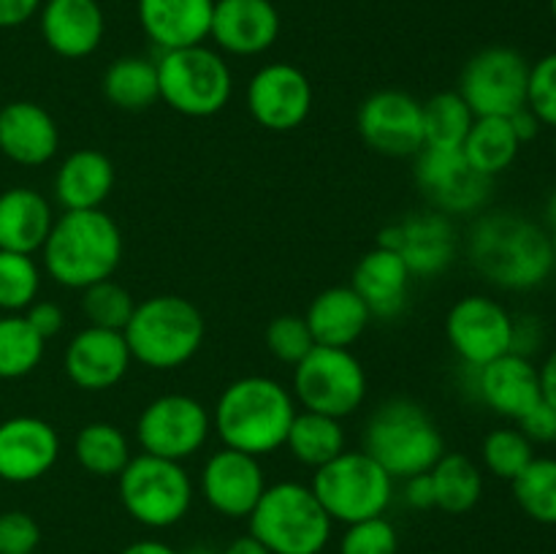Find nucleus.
Masks as SVG:
<instances>
[{"label":"nucleus","mask_w":556,"mask_h":554,"mask_svg":"<svg viewBox=\"0 0 556 554\" xmlns=\"http://www.w3.org/2000/svg\"><path fill=\"white\" fill-rule=\"evenodd\" d=\"M472 269L503 291H532L554 269L548 234L530 217L508 210L481 212L467 234Z\"/></svg>","instance_id":"1"},{"label":"nucleus","mask_w":556,"mask_h":554,"mask_svg":"<svg viewBox=\"0 0 556 554\" xmlns=\"http://www.w3.org/2000/svg\"><path fill=\"white\" fill-rule=\"evenodd\" d=\"M299 407L293 391L269 375L231 380L212 407V429L226 449L269 456L286 445Z\"/></svg>","instance_id":"2"},{"label":"nucleus","mask_w":556,"mask_h":554,"mask_svg":"<svg viewBox=\"0 0 556 554\" xmlns=\"http://www.w3.org/2000/svg\"><path fill=\"white\" fill-rule=\"evenodd\" d=\"M123 250V231L109 212L71 210L54 217L41 248L43 272L68 291H85L117 272Z\"/></svg>","instance_id":"3"},{"label":"nucleus","mask_w":556,"mask_h":554,"mask_svg":"<svg viewBox=\"0 0 556 554\" xmlns=\"http://www.w3.org/2000/svg\"><path fill=\"white\" fill-rule=\"evenodd\" d=\"M364 451L394 481L429 473L445 454V438L432 413L416 400L391 396L364 424Z\"/></svg>","instance_id":"4"},{"label":"nucleus","mask_w":556,"mask_h":554,"mask_svg":"<svg viewBox=\"0 0 556 554\" xmlns=\"http://www.w3.org/2000/svg\"><path fill=\"white\" fill-rule=\"evenodd\" d=\"M134 362L155 373H172L195 358L204 345V315L190 299L157 293L136 304L123 329Z\"/></svg>","instance_id":"5"},{"label":"nucleus","mask_w":556,"mask_h":554,"mask_svg":"<svg viewBox=\"0 0 556 554\" xmlns=\"http://www.w3.org/2000/svg\"><path fill=\"white\" fill-rule=\"evenodd\" d=\"M250 519V536L271 554H320L331 541V516L313 489L299 481L266 487Z\"/></svg>","instance_id":"6"},{"label":"nucleus","mask_w":556,"mask_h":554,"mask_svg":"<svg viewBox=\"0 0 556 554\" xmlns=\"http://www.w3.org/2000/svg\"><path fill=\"white\" fill-rule=\"evenodd\" d=\"M157 85L161 101L182 117H215L233 96V74L220 52L204 47H185L161 52Z\"/></svg>","instance_id":"7"},{"label":"nucleus","mask_w":556,"mask_h":554,"mask_svg":"<svg viewBox=\"0 0 556 554\" xmlns=\"http://www.w3.org/2000/svg\"><path fill=\"white\" fill-rule=\"evenodd\" d=\"M125 514L150 530L179 525L193 508L195 487L182 462L139 454L117 476Z\"/></svg>","instance_id":"8"},{"label":"nucleus","mask_w":556,"mask_h":554,"mask_svg":"<svg viewBox=\"0 0 556 554\" xmlns=\"http://www.w3.org/2000/svg\"><path fill=\"white\" fill-rule=\"evenodd\" d=\"M309 489L331 521H353L383 516L394 500V478L364 449H345L329 465L318 467Z\"/></svg>","instance_id":"9"},{"label":"nucleus","mask_w":556,"mask_h":554,"mask_svg":"<svg viewBox=\"0 0 556 554\" xmlns=\"http://www.w3.org/2000/svg\"><path fill=\"white\" fill-rule=\"evenodd\" d=\"M367 369L351 348L315 345L293 367V400L302 411L348 418L367 400Z\"/></svg>","instance_id":"10"},{"label":"nucleus","mask_w":556,"mask_h":554,"mask_svg":"<svg viewBox=\"0 0 556 554\" xmlns=\"http://www.w3.org/2000/svg\"><path fill=\"white\" fill-rule=\"evenodd\" d=\"M212 435V413L190 394H161L141 407L136 418V443L141 454L185 462L199 454Z\"/></svg>","instance_id":"11"},{"label":"nucleus","mask_w":556,"mask_h":554,"mask_svg":"<svg viewBox=\"0 0 556 554\" xmlns=\"http://www.w3.org/2000/svg\"><path fill=\"white\" fill-rule=\"evenodd\" d=\"M530 63L510 47H486L459 74V96L476 117H510L527 106Z\"/></svg>","instance_id":"12"},{"label":"nucleus","mask_w":556,"mask_h":554,"mask_svg":"<svg viewBox=\"0 0 556 554\" xmlns=\"http://www.w3.org/2000/svg\"><path fill=\"white\" fill-rule=\"evenodd\" d=\"M514 315L497 299L470 293L445 315V340L462 364L483 367L514 348Z\"/></svg>","instance_id":"13"},{"label":"nucleus","mask_w":556,"mask_h":554,"mask_svg":"<svg viewBox=\"0 0 556 554\" xmlns=\"http://www.w3.org/2000/svg\"><path fill=\"white\" fill-rule=\"evenodd\" d=\"M416 185L429 210L443 215H481L492 196V179L478 174L462 150L424 147L416 155Z\"/></svg>","instance_id":"14"},{"label":"nucleus","mask_w":556,"mask_h":554,"mask_svg":"<svg viewBox=\"0 0 556 554\" xmlns=\"http://www.w3.org/2000/svg\"><path fill=\"white\" fill-rule=\"evenodd\" d=\"M244 103L261 128L288 134L307 123L313 112V85L296 65L269 63L250 76Z\"/></svg>","instance_id":"15"},{"label":"nucleus","mask_w":556,"mask_h":554,"mask_svg":"<svg viewBox=\"0 0 556 554\" xmlns=\"http://www.w3.org/2000/svg\"><path fill=\"white\" fill-rule=\"evenodd\" d=\"M378 244L394 250L413 277H438L456 261L459 239L454 221L438 210L413 212L380 231Z\"/></svg>","instance_id":"16"},{"label":"nucleus","mask_w":556,"mask_h":554,"mask_svg":"<svg viewBox=\"0 0 556 554\" xmlns=\"http://www.w3.org/2000/svg\"><path fill=\"white\" fill-rule=\"evenodd\" d=\"M356 125L364 144L380 155L407 158L424 150V106L410 92H372L358 106Z\"/></svg>","instance_id":"17"},{"label":"nucleus","mask_w":556,"mask_h":554,"mask_svg":"<svg viewBox=\"0 0 556 554\" xmlns=\"http://www.w3.org/2000/svg\"><path fill=\"white\" fill-rule=\"evenodd\" d=\"M266 473L258 456L223 445L206 456L199 473V492L215 514L226 519H248L266 492Z\"/></svg>","instance_id":"18"},{"label":"nucleus","mask_w":556,"mask_h":554,"mask_svg":"<svg viewBox=\"0 0 556 554\" xmlns=\"http://www.w3.org/2000/svg\"><path fill=\"white\" fill-rule=\"evenodd\" d=\"M130 348L123 331L85 326L71 337L63 353L65 378L81 391H109L130 373Z\"/></svg>","instance_id":"19"},{"label":"nucleus","mask_w":556,"mask_h":554,"mask_svg":"<svg viewBox=\"0 0 556 554\" xmlns=\"http://www.w3.org/2000/svg\"><path fill=\"white\" fill-rule=\"evenodd\" d=\"M58 429L38 416H11L0 421V481L33 483L60 459Z\"/></svg>","instance_id":"20"},{"label":"nucleus","mask_w":556,"mask_h":554,"mask_svg":"<svg viewBox=\"0 0 556 554\" xmlns=\"http://www.w3.org/2000/svg\"><path fill=\"white\" fill-rule=\"evenodd\" d=\"M280 14L271 0H215L210 38L233 58H255L275 47Z\"/></svg>","instance_id":"21"},{"label":"nucleus","mask_w":556,"mask_h":554,"mask_svg":"<svg viewBox=\"0 0 556 554\" xmlns=\"http://www.w3.org/2000/svg\"><path fill=\"white\" fill-rule=\"evenodd\" d=\"M472 375H476L478 400L503 418L519 421L543 400L541 373L530 358L514 351L476 367Z\"/></svg>","instance_id":"22"},{"label":"nucleus","mask_w":556,"mask_h":554,"mask_svg":"<svg viewBox=\"0 0 556 554\" xmlns=\"http://www.w3.org/2000/svg\"><path fill=\"white\" fill-rule=\"evenodd\" d=\"M60 150V128L36 101H11L0 109V152L16 166L36 168Z\"/></svg>","instance_id":"23"},{"label":"nucleus","mask_w":556,"mask_h":554,"mask_svg":"<svg viewBox=\"0 0 556 554\" xmlns=\"http://www.w3.org/2000/svg\"><path fill=\"white\" fill-rule=\"evenodd\" d=\"M38 20L47 47L65 60L90 58L106 33L98 0H47Z\"/></svg>","instance_id":"24"},{"label":"nucleus","mask_w":556,"mask_h":554,"mask_svg":"<svg viewBox=\"0 0 556 554\" xmlns=\"http://www.w3.org/2000/svg\"><path fill=\"white\" fill-rule=\"evenodd\" d=\"M215 0H139L136 14L144 36L161 52L199 47L210 38Z\"/></svg>","instance_id":"25"},{"label":"nucleus","mask_w":556,"mask_h":554,"mask_svg":"<svg viewBox=\"0 0 556 554\" xmlns=\"http://www.w3.org/2000/svg\"><path fill=\"white\" fill-rule=\"evenodd\" d=\"M413 275L394 250L375 244L353 269L351 288L364 299L372 318H400L410 299Z\"/></svg>","instance_id":"26"},{"label":"nucleus","mask_w":556,"mask_h":554,"mask_svg":"<svg viewBox=\"0 0 556 554\" xmlns=\"http://www.w3.org/2000/svg\"><path fill=\"white\" fill-rule=\"evenodd\" d=\"M304 320L315 345L353 348L369 329L372 313L351 286H331L309 302Z\"/></svg>","instance_id":"27"},{"label":"nucleus","mask_w":556,"mask_h":554,"mask_svg":"<svg viewBox=\"0 0 556 554\" xmlns=\"http://www.w3.org/2000/svg\"><path fill=\"white\" fill-rule=\"evenodd\" d=\"M114 163L101 150H76L63 158L54 174V199L65 212L103 210L114 190Z\"/></svg>","instance_id":"28"},{"label":"nucleus","mask_w":556,"mask_h":554,"mask_svg":"<svg viewBox=\"0 0 556 554\" xmlns=\"http://www.w3.org/2000/svg\"><path fill=\"white\" fill-rule=\"evenodd\" d=\"M54 226L52 204L38 190L9 188L0 193V250L11 253H41Z\"/></svg>","instance_id":"29"},{"label":"nucleus","mask_w":556,"mask_h":554,"mask_svg":"<svg viewBox=\"0 0 556 554\" xmlns=\"http://www.w3.org/2000/svg\"><path fill=\"white\" fill-rule=\"evenodd\" d=\"M101 90L112 106L123 109V112H144L152 103L161 101L157 63L141 58V54L117 58L103 71Z\"/></svg>","instance_id":"30"},{"label":"nucleus","mask_w":556,"mask_h":554,"mask_svg":"<svg viewBox=\"0 0 556 554\" xmlns=\"http://www.w3.org/2000/svg\"><path fill=\"white\" fill-rule=\"evenodd\" d=\"M434 489V508L451 516L470 514L483 498V473L462 451H445L429 470Z\"/></svg>","instance_id":"31"},{"label":"nucleus","mask_w":556,"mask_h":554,"mask_svg":"<svg viewBox=\"0 0 556 554\" xmlns=\"http://www.w3.org/2000/svg\"><path fill=\"white\" fill-rule=\"evenodd\" d=\"M345 443L348 435L340 418L320 416V413L313 411H299L291 429H288V438L282 449H288V454L299 465L318 470V467L337 459L345 451Z\"/></svg>","instance_id":"32"},{"label":"nucleus","mask_w":556,"mask_h":554,"mask_svg":"<svg viewBox=\"0 0 556 554\" xmlns=\"http://www.w3.org/2000/svg\"><path fill=\"white\" fill-rule=\"evenodd\" d=\"M71 451L76 465L96 478H117L134 459L128 435L112 421H90L79 427Z\"/></svg>","instance_id":"33"},{"label":"nucleus","mask_w":556,"mask_h":554,"mask_svg":"<svg viewBox=\"0 0 556 554\" xmlns=\"http://www.w3.org/2000/svg\"><path fill=\"white\" fill-rule=\"evenodd\" d=\"M519 150L521 141L516 139L508 117H476L462 144V155L467 158V163L489 179L508 172L519 158Z\"/></svg>","instance_id":"34"},{"label":"nucleus","mask_w":556,"mask_h":554,"mask_svg":"<svg viewBox=\"0 0 556 554\" xmlns=\"http://www.w3.org/2000/svg\"><path fill=\"white\" fill-rule=\"evenodd\" d=\"M424 106V147L434 150H462L476 114L456 90L434 92Z\"/></svg>","instance_id":"35"},{"label":"nucleus","mask_w":556,"mask_h":554,"mask_svg":"<svg viewBox=\"0 0 556 554\" xmlns=\"http://www.w3.org/2000/svg\"><path fill=\"white\" fill-rule=\"evenodd\" d=\"M47 340L22 313L0 315V380H20L43 362Z\"/></svg>","instance_id":"36"},{"label":"nucleus","mask_w":556,"mask_h":554,"mask_svg":"<svg viewBox=\"0 0 556 554\" xmlns=\"http://www.w3.org/2000/svg\"><path fill=\"white\" fill-rule=\"evenodd\" d=\"M514 498L530 519L541 525H556V459L535 456L514 478Z\"/></svg>","instance_id":"37"},{"label":"nucleus","mask_w":556,"mask_h":554,"mask_svg":"<svg viewBox=\"0 0 556 554\" xmlns=\"http://www.w3.org/2000/svg\"><path fill=\"white\" fill-rule=\"evenodd\" d=\"M41 291V266L33 255L0 250V310L25 313Z\"/></svg>","instance_id":"38"},{"label":"nucleus","mask_w":556,"mask_h":554,"mask_svg":"<svg viewBox=\"0 0 556 554\" xmlns=\"http://www.w3.org/2000/svg\"><path fill=\"white\" fill-rule=\"evenodd\" d=\"M134 310V293L119 286L117 280H112V277L81 291V313H85L87 326L123 331Z\"/></svg>","instance_id":"39"},{"label":"nucleus","mask_w":556,"mask_h":554,"mask_svg":"<svg viewBox=\"0 0 556 554\" xmlns=\"http://www.w3.org/2000/svg\"><path fill=\"white\" fill-rule=\"evenodd\" d=\"M481 459L492 476L503 478V481H514L532 459L535 451L532 443L525 438L521 429H492L481 443Z\"/></svg>","instance_id":"40"},{"label":"nucleus","mask_w":556,"mask_h":554,"mask_svg":"<svg viewBox=\"0 0 556 554\" xmlns=\"http://www.w3.org/2000/svg\"><path fill=\"white\" fill-rule=\"evenodd\" d=\"M264 342L266 351H269L277 362L291 364V367H296V364L315 348L313 331H309L307 320H304V315L296 313H286L271 318L269 326H266Z\"/></svg>","instance_id":"41"},{"label":"nucleus","mask_w":556,"mask_h":554,"mask_svg":"<svg viewBox=\"0 0 556 554\" xmlns=\"http://www.w3.org/2000/svg\"><path fill=\"white\" fill-rule=\"evenodd\" d=\"M400 552V536L396 527L386 516L353 521L345 525L340 541V554H396Z\"/></svg>","instance_id":"42"},{"label":"nucleus","mask_w":556,"mask_h":554,"mask_svg":"<svg viewBox=\"0 0 556 554\" xmlns=\"http://www.w3.org/2000/svg\"><path fill=\"white\" fill-rule=\"evenodd\" d=\"M527 106L541 119V125L556 128V52L546 54L535 65H530Z\"/></svg>","instance_id":"43"},{"label":"nucleus","mask_w":556,"mask_h":554,"mask_svg":"<svg viewBox=\"0 0 556 554\" xmlns=\"http://www.w3.org/2000/svg\"><path fill=\"white\" fill-rule=\"evenodd\" d=\"M41 543V527L27 511L0 514V554H36Z\"/></svg>","instance_id":"44"},{"label":"nucleus","mask_w":556,"mask_h":554,"mask_svg":"<svg viewBox=\"0 0 556 554\" xmlns=\"http://www.w3.org/2000/svg\"><path fill=\"white\" fill-rule=\"evenodd\" d=\"M519 429L530 443H554L556 440V407L546 400L538 402L527 416L519 418Z\"/></svg>","instance_id":"45"},{"label":"nucleus","mask_w":556,"mask_h":554,"mask_svg":"<svg viewBox=\"0 0 556 554\" xmlns=\"http://www.w3.org/2000/svg\"><path fill=\"white\" fill-rule=\"evenodd\" d=\"M22 315H25L27 324H30L33 329L38 331V337H43V340L58 337L65 326L63 307H60L58 302H49V299H36Z\"/></svg>","instance_id":"46"},{"label":"nucleus","mask_w":556,"mask_h":554,"mask_svg":"<svg viewBox=\"0 0 556 554\" xmlns=\"http://www.w3.org/2000/svg\"><path fill=\"white\" fill-rule=\"evenodd\" d=\"M405 489H402V498L410 508L416 511H429L434 508V489H432V478L429 473H418V476L405 478Z\"/></svg>","instance_id":"47"},{"label":"nucleus","mask_w":556,"mask_h":554,"mask_svg":"<svg viewBox=\"0 0 556 554\" xmlns=\"http://www.w3.org/2000/svg\"><path fill=\"white\" fill-rule=\"evenodd\" d=\"M41 9V0H0V27H20Z\"/></svg>","instance_id":"48"},{"label":"nucleus","mask_w":556,"mask_h":554,"mask_svg":"<svg viewBox=\"0 0 556 554\" xmlns=\"http://www.w3.org/2000/svg\"><path fill=\"white\" fill-rule=\"evenodd\" d=\"M510 128H514V134H516V139L521 141V144H525V141H532L535 139L538 134H541V119L535 117V114H532V109L530 106H521L519 112H514L510 114Z\"/></svg>","instance_id":"49"},{"label":"nucleus","mask_w":556,"mask_h":554,"mask_svg":"<svg viewBox=\"0 0 556 554\" xmlns=\"http://www.w3.org/2000/svg\"><path fill=\"white\" fill-rule=\"evenodd\" d=\"M538 373H541L543 400H546L552 407H556V348L548 353V358L543 362V367H538Z\"/></svg>","instance_id":"50"},{"label":"nucleus","mask_w":556,"mask_h":554,"mask_svg":"<svg viewBox=\"0 0 556 554\" xmlns=\"http://www.w3.org/2000/svg\"><path fill=\"white\" fill-rule=\"evenodd\" d=\"M119 554H182V552H177V549L168 546V543L155 541V538H144V541H136L130 543V546H125Z\"/></svg>","instance_id":"51"},{"label":"nucleus","mask_w":556,"mask_h":554,"mask_svg":"<svg viewBox=\"0 0 556 554\" xmlns=\"http://www.w3.org/2000/svg\"><path fill=\"white\" fill-rule=\"evenodd\" d=\"M220 554H271V552L264 546V543L255 541V538L248 532V536H242V538H233V541L228 543Z\"/></svg>","instance_id":"52"},{"label":"nucleus","mask_w":556,"mask_h":554,"mask_svg":"<svg viewBox=\"0 0 556 554\" xmlns=\"http://www.w3.org/2000/svg\"><path fill=\"white\" fill-rule=\"evenodd\" d=\"M546 217L552 226H556V188L552 190V196H548V204H546Z\"/></svg>","instance_id":"53"},{"label":"nucleus","mask_w":556,"mask_h":554,"mask_svg":"<svg viewBox=\"0 0 556 554\" xmlns=\"http://www.w3.org/2000/svg\"><path fill=\"white\" fill-rule=\"evenodd\" d=\"M185 554H215V552H212L210 546H193L190 552H185Z\"/></svg>","instance_id":"54"},{"label":"nucleus","mask_w":556,"mask_h":554,"mask_svg":"<svg viewBox=\"0 0 556 554\" xmlns=\"http://www.w3.org/2000/svg\"><path fill=\"white\" fill-rule=\"evenodd\" d=\"M548 239H552V253H554V261H556V226H552V234H548Z\"/></svg>","instance_id":"55"},{"label":"nucleus","mask_w":556,"mask_h":554,"mask_svg":"<svg viewBox=\"0 0 556 554\" xmlns=\"http://www.w3.org/2000/svg\"><path fill=\"white\" fill-rule=\"evenodd\" d=\"M552 14H554V20H556V0H552Z\"/></svg>","instance_id":"56"},{"label":"nucleus","mask_w":556,"mask_h":554,"mask_svg":"<svg viewBox=\"0 0 556 554\" xmlns=\"http://www.w3.org/2000/svg\"><path fill=\"white\" fill-rule=\"evenodd\" d=\"M554 161H556V139H554Z\"/></svg>","instance_id":"57"},{"label":"nucleus","mask_w":556,"mask_h":554,"mask_svg":"<svg viewBox=\"0 0 556 554\" xmlns=\"http://www.w3.org/2000/svg\"><path fill=\"white\" fill-rule=\"evenodd\" d=\"M554 445H556V440H554Z\"/></svg>","instance_id":"58"}]
</instances>
